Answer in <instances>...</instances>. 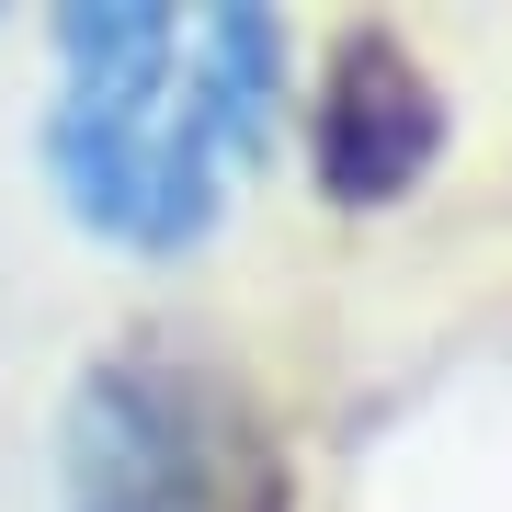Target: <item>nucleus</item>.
<instances>
[{
    "label": "nucleus",
    "instance_id": "20e7f679",
    "mask_svg": "<svg viewBox=\"0 0 512 512\" xmlns=\"http://www.w3.org/2000/svg\"><path fill=\"white\" fill-rule=\"evenodd\" d=\"M194 35V114H205V137H217V160H251L262 148V126H274V57H285V23L274 12H251V0H239V12H194L183 23Z\"/></svg>",
    "mask_w": 512,
    "mask_h": 512
},
{
    "label": "nucleus",
    "instance_id": "7ed1b4c3",
    "mask_svg": "<svg viewBox=\"0 0 512 512\" xmlns=\"http://www.w3.org/2000/svg\"><path fill=\"white\" fill-rule=\"evenodd\" d=\"M444 137H456V114H444L433 69L387 35V23H353L342 46H330L319 69V126H308V171L330 205H399L433 183Z\"/></svg>",
    "mask_w": 512,
    "mask_h": 512
},
{
    "label": "nucleus",
    "instance_id": "f03ea898",
    "mask_svg": "<svg viewBox=\"0 0 512 512\" xmlns=\"http://www.w3.org/2000/svg\"><path fill=\"white\" fill-rule=\"evenodd\" d=\"M57 512H296L274 421L205 353L126 342L69 387Z\"/></svg>",
    "mask_w": 512,
    "mask_h": 512
},
{
    "label": "nucleus",
    "instance_id": "f257e3e1",
    "mask_svg": "<svg viewBox=\"0 0 512 512\" xmlns=\"http://www.w3.org/2000/svg\"><path fill=\"white\" fill-rule=\"evenodd\" d=\"M57 57H69V80H57L35 148H46V183L69 194V217L103 239H137V251L205 239L228 160L183 80V12L80 0V12H57Z\"/></svg>",
    "mask_w": 512,
    "mask_h": 512
}]
</instances>
